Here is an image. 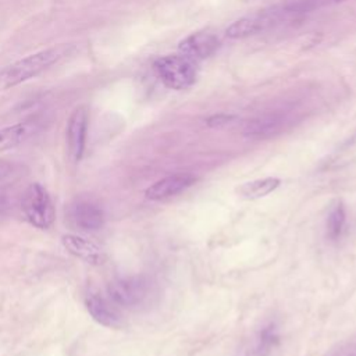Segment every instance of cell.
Segmentation results:
<instances>
[{
  "label": "cell",
  "instance_id": "1",
  "mask_svg": "<svg viewBox=\"0 0 356 356\" xmlns=\"http://www.w3.org/2000/svg\"><path fill=\"white\" fill-rule=\"evenodd\" d=\"M72 46L70 44H58L54 47H49L33 54H29L0 71V90L14 88L22 82H26L39 74L49 70L51 65L64 58Z\"/></svg>",
  "mask_w": 356,
  "mask_h": 356
},
{
  "label": "cell",
  "instance_id": "2",
  "mask_svg": "<svg viewBox=\"0 0 356 356\" xmlns=\"http://www.w3.org/2000/svg\"><path fill=\"white\" fill-rule=\"evenodd\" d=\"M153 68L161 83L174 90H184L191 88L197 78V68L195 61L182 54L159 57L154 60Z\"/></svg>",
  "mask_w": 356,
  "mask_h": 356
},
{
  "label": "cell",
  "instance_id": "3",
  "mask_svg": "<svg viewBox=\"0 0 356 356\" xmlns=\"http://www.w3.org/2000/svg\"><path fill=\"white\" fill-rule=\"evenodd\" d=\"M22 211L31 225L38 229H49L56 217L54 206L47 189L39 182L31 184L22 197Z\"/></svg>",
  "mask_w": 356,
  "mask_h": 356
},
{
  "label": "cell",
  "instance_id": "4",
  "mask_svg": "<svg viewBox=\"0 0 356 356\" xmlns=\"http://www.w3.org/2000/svg\"><path fill=\"white\" fill-rule=\"evenodd\" d=\"M110 299L122 307H136L142 305L150 293V282L143 275L121 277L107 286Z\"/></svg>",
  "mask_w": 356,
  "mask_h": 356
},
{
  "label": "cell",
  "instance_id": "5",
  "mask_svg": "<svg viewBox=\"0 0 356 356\" xmlns=\"http://www.w3.org/2000/svg\"><path fill=\"white\" fill-rule=\"evenodd\" d=\"M89 113L85 106H78L71 113L67 129H65V142H67V153L68 159L72 163H79L86 145V132H88Z\"/></svg>",
  "mask_w": 356,
  "mask_h": 356
},
{
  "label": "cell",
  "instance_id": "6",
  "mask_svg": "<svg viewBox=\"0 0 356 356\" xmlns=\"http://www.w3.org/2000/svg\"><path fill=\"white\" fill-rule=\"evenodd\" d=\"M278 22H281V18L277 11V7L274 6L270 10H263L256 14L236 19L225 29V35L229 39H243L254 33H259L270 26H274Z\"/></svg>",
  "mask_w": 356,
  "mask_h": 356
},
{
  "label": "cell",
  "instance_id": "7",
  "mask_svg": "<svg viewBox=\"0 0 356 356\" xmlns=\"http://www.w3.org/2000/svg\"><path fill=\"white\" fill-rule=\"evenodd\" d=\"M289 124L291 117L288 115V113H267L250 120L243 128V135L252 139H267L282 132Z\"/></svg>",
  "mask_w": 356,
  "mask_h": 356
},
{
  "label": "cell",
  "instance_id": "8",
  "mask_svg": "<svg viewBox=\"0 0 356 356\" xmlns=\"http://www.w3.org/2000/svg\"><path fill=\"white\" fill-rule=\"evenodd\" d=\"M68 217L72 225L82 231H97L104 222L103 209L92 199H76L71 203Z\"/></svg>",
  "mask_w": 356,
  "mask_h": 356
},
{
  "label": "cell",
  "instance_id": "9",
  "mask_svg": "<svg viewBox=\"0 0 356 356\" xmlns=\"http://www.w3.org/2000/svg\"><path fill=\"white\" fill-rule=\"evenodd\" d=\"M220 47V39L210 32H195L182 39L178 44L179 54L192 61H200L213 56Z\"/></svg>",
  "mask_w": 356,
  "mask_h": 356
},
{
  "label": "cell",
  "instance_id": "10",
  "mask_svg": "<svg viewBox=\"0 0 356 356\" xmlns=\"http://www.w3.org/2000/svg\"><path fill=\"white\" fill-rule=\"evenodd\" d=\"M64 249L76 259H81L89 264L99 266L104 261L106 256L103 249L93 241L74 234H67L61 238Z\"/></svg>",
  "mask_w": 356,
  "mask_h": 356
},
{
  "label": "cell",
  "instance_id": "11",
  "mask_svg": "<svg viewBox=\"0 0 356 356\" xmlns=\"http://www.w3.org/2000/svg\"><path fill=\"white\" fill-rule=\"evenodd\" d=\"M195 182H196V177L191 174H174L150 185L146 189L145 195L150 200H163V199L177 196L178 193L191 188Z\"/></svg>",
  "mask_w": 356,
  "mask_h": 356
},
{
  "label": "cell",
  "instance_id": "12",
  "mask_svg": "<svg viewBox=\"0 0 356 356\" xmlns=\"http://www.w3.org/2000/svg\"><path fill=\"white\" fill-rule=\"evenodd\" d=\"M85 306L92 318L104 327L118 328L122 324L121 316L118 314L115 307L111 306V303L99 292L89 291L85 295Z\"/></svg>",
  "mask_w": 356,
  "mask_h": 356
},
{
  "label": "cell",
  "instance_id": "13",
  "mask_svg": "<svg viewBox=\"0 0 356 356\" xmlns=\"http://www.w3.org/2000/svg\"><path fill=\"white\" fill-rule=\"evenodd\" d=\"M39 129V122L36 120L21 121L4 128H0V150L13 149L28 138H31Z\"/></svg>",
  "mask_w": 356,
  "mask_h": 356
},
{
  "label": "cell",
  "instance_id": "14",
  "mask_svg": "<svg viewBox=\"0 0 356 356\" xmlns=\"http://www.w3.org/2000/svg\"><path fill=\"white\" fill-rule=\"evenodd\" d=\"M280 342L278 327L274 321L263 325L256 334L250 346L245 350V356H270Z\"/></svg>",
  "mask_w": 356,
  "mask_h": 356
},
{
  "label": "cell",
  "instance_id": "15",
  "mask_svg": "<svg viewBox=\"0 0 356 356\" xmlns=\"http://www.w3.org/2000/svg\"><path fill=\"white\" fill-rule=\"evenodd\" d=\"M281 181L278 178H263V179H254L245 182L236 188V193L243 199H259L263 196H267L273 191H275L280 186Z\"/></svg>",
  "mask_w": 356,
  "mask_h": 356
},
{
  "label": "cell",
  "instance_id": "16",
  "mask_svg": "<svg viewBox=\"0 0 356 356\" xmlns=\"http://www.w3.org/2000/svg\"><path fill=\"white\" fill-rule=\"evenodd\" d=\"M346 227V211L342 202H337L331 206L327 221H325V235L330 241H338Z\"/></svg>",
  "mask_w": 356,
  "mask_h": 356
},
{
  "label": "cell",
  "instance_id": "17",
  "mask_svg": "<svg viewBox=\"0 0 356 356\" xmlns=\"http://www.w3.org/2000/svg\"><path fill=\"white\" fill-rule=\"evenodd\" d=\"M327 356H356V339L338 343L328 350Z\"/></svg>",
  "mask_w": 356,
  "mask_h": 356
},
{
  "label": "cell",
  "instance_id": "18",
  "mask_svg": "<svg viewBox=\"0 0 356 356\" xmlns=\"http://www.w3.org/2000/svg\"><path fill=\"white\" fill-rule=\"evenodd\" d=\"M236 115L232 114H214L206 118V125L210 128H222L236 121Z\"/></svg>",
  "mask_w": 356,
  "mask_h": 356
},
{
  "label": "cell",
  "instance_id": "19",
  "mask_svg": "<svg viewBox=\"0 0 356 356\" xmlns=\"http://www.w3.org/2000/svg\"><path fill=\"white\" fill-rule=\"evenodd\" d=\"M14 171V164L11 161L0 159V182L7 179Z\"/></svg>",
  "mask_w": 356,
  "mask_h": 356
},
{
  "label": "cell",
  "instance_id": "20",
  "mask_svg": "<svg viewBox=\"0 0 356 356\" xmlns=\"http://www.w3.org/2000/svg\"><path fill=\"white\" fill-rule=\"evenodd\" d=\"M8 209V199L3 195H0V214L4 213Z\"/></svg>",
  "mask_w": 356,
  "mask_h": 356
},
{
  "label": "cell",
  "instance_id": "21",
  "mask_svg": "<svg viewBox=\"0 0 356 356\" xmlns=\"http://www.w3.org/2000/svg\"><path fill=\"white\" fill-rule=\"evenodd\" d=\"M332 1H335V3H339V1H345V0H332Z\"/></svg>",
  "mask_w": 356,
  "mask_h": 356
}]
</instances>
